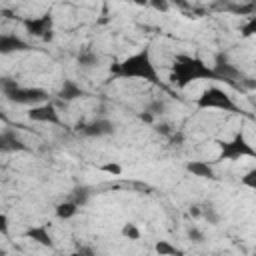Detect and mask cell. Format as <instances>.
<instances>
[{"label": "cell", "mask_w": 256, "mask_h": 256, "mask_svg": "<svg viewBox=\"0 0 256 256\" xmlns=\"http://www.w3.org/2000/svg\"><path fill=\"white\" fill-rule=\"evenodd\" d=\"M24 238L34 240L36 244L46 246V248H52V246H54V240H52V236H50V232H48V226H44V224H40V226H30V228L24 232Z\"/></svg>", "instance_id": "obj_14"}, {"label": "cell", "mask_w": 256, "mask_h": 256, "mask_svg": "<svg viewBox=\"0 0 256 256\" xmlns=\"http://www.w3.org/2000/svg\"><path fill=\"white\" fill-rule=\"evenodd\" d=\"M128 2H132L136 6H148V0H128Z\"/></svg>", "instance_id": "obj_31"}, {"label": "cell", "mask_w": 256, "mask_h": 256, "mask_svg": "<svg viewBox=\"0 0 256 256\" xmlns=\"http://www.w3.org/2000/svg\"><path fill=\"white\" fill-rule=\"evenodd\" d=\"M0 120H2V122H8V116L4 114V110H2V108H0Z\"/></svg>", "instance_id": "obj_32"}, {"label": "cell", "mask_w": 256, "mask_h": 256, "mask_svg": "<svg viewBox=\"0 0 256 256\" xmlns=\"http://www.w3.org/2000/svg\"><path fill=\"white\" fill-rule=\"evenodd\" d=\"M202 216H204V218H206V222H208V224H212V226L220 224V212H218L212 204H204V206H202Z\"/></svg>", "instance_id": "obj_18"}, {"label": "cell", "mask_w": 256, "mask_h": 256, "mask_svg": "<svg viewBox=\"0 0 256 256\" xmlns=\"http://www.w3.org/2000/svg\"><path fill=\"white\" fill-rule=\"evenodd\" d=\"M148 6L156 12H168L170 10V2L168 0H148Z\"/></svg>", "instance_id": "obj_23"}, {"label": "cell", "mask_w": 256, "mask_h": 256, "mask_svg": "<svg viewBox=\"0 0 256 256\" xmlns=\"http://www.w3.org/2000/svg\"><path fill=\"white\" fill-rule=\"evenodd\" d=\"M154 252L160 254V256H180V254H184V250L176 248V246L170 244L168 240H158V242L154 244Z\"/></svg>", "instance_id": "obj_17"}, {"label": "cell", "mask_w": 256, "mask_h": 256, "mask_svg": "<svg viewBox=\"0 0 256 256\" xmlns=\"http://www.w3.org/2000/svg\"><path fill=\"white\" fill-rule=\"evenodd\" d=\"M76 130L88 138H102V136L114 134V124L106 118H96V120L86 122V124H76Z\"/></svg>", "instance_id": "obj_8"}, {"label": "cell", "mask_w": 256, "mask_h": 256, "mask_svg": "<svg viewBox=\"0 0 256 256\" xmlns=\"http://www.w3.org/2000/svg\"><path fill=\"white\" fill-rule=\"evenodd\" d=\"M10 232V224H8V216L4 212H0V234L2 236H8Z\"/></svg>", "instance_id": "obj_27"}, {"label": "cell", "mask_w": 256, "mask_h": 256, "mask_svg": "<svg viewBox=\"0 0 256 256\" xmlns=\"http://www.w3.org/2000/svg\"><path fill=\"white\" fill-rule=\"evenodd\" d=\"M56 96H58L62 102H72V100H78V98H86L88 92H86L78 82H74V80H64Z\"/></svg>", "instance_id": "obj_12"}, {"label": "cell", "mask_w": 256, "mask_h": 256, "mask_svg": "<svg viewBox=\"0 0 256 256\" xmlns=\"http://www.w3.org/2000/svg\"><path fill=\"white\" fill-rule=\"evenodd\" d=\"M230 2H254V0H230Z\"/></svg>", "instance_id": "obj_34"}, {"label": "cell", "mask_w": 256, "mask_h": 256, "mask_svg": "<svg viewBox=\"0 0 256 256\" xmlns=\"http://www.w3.org/2000/svg\"><path fill=\"white\" fill-rule=\"evenodd\" d=\"M170 80L178 88H186L190 82H196V80H216V74L212 66L204 64L200 58L190 54H178L174 56L170 66Z\"/></svg>", "instance_id": "obj_1"}, {"label": "cell", "mask_w": 256, "mask_h": 256, "mask_svg": "<svg viewBox=\"0 0 256 256\" xmlns=\"http://www.w3.org/2000/svg\"><path fill=\"white\" fill-rule=\"evenodd\" d=\"M240 182L244 184V186H248V188H256V170L252 168V170H248L246 172V176H242L240 178Z\"/></svg>", "instance_id": "obj_24"}, {"label": "cell", "mask_w": 256, "mask_h": 256, "mask_svg": "<svg viewBox=\"0 0 256 256\" xmlns=\"http://www.w3.org/2000/svg\"><path fill=\"white\" fill-rule=\"evenodd\" d=\"M156 132H158V134H164V136H168V138H170V134H172L174 130H172L168 124H156Z\"/></svg>", "instance_id": "obj_29"}, {"label": "cell", "mask_w": 256, "mask_h": 256, "mask_svg": "<svg viewBox=\"0 0 256 256\" xmlns=\"http://www.w3.org/2000/svg\"><path fill=\"white\" fill-rule=\"evenodd\" d=\"M138 120H142V122H146V124H154V114L148 112V110L138 112Z\"/></svg>", "instance_id": "obj_28"}, {"label": "cell", "mask_w": 256, "mask_h": 256, "mask_svg": "<svg viewBox=\"0 0 256 256\" xmlns=\"http://www.w3.org/2000/svg\"><path fill=\"white\" fill-rule=\"evenodd\" d=\"M186 234H188V238H190L192 242H196V244H202V242H204V232H202L198 226H190V228L186 230Z\"/></svg>", "instance_id": "obj_22"}, {"label": "cell", "mask_w": 256, "mask_h": 256, "mask_svg": "<svg viewBox=\"0 0 256 256\" xmlns=\"http://www.w3.org/2000/svg\"><path fill=\"white\" fill-rule=\"evenodd\" d=\"M24 150H28V146L16 134V130L6 128L0 132V154H12V152H24Z\"/></svg>", "instance_id": "obj_10"}, {"label": "cell", "mask_w": 256, "mask_h": 256, "mask_svg": "<svg viewBox=\"0 0 256 256\" xmlns=\"http://www.w3.org/2000/svg\"><path fill=\"white\" fill-rule=\"evenodd\" d=\"M186 172H190L196 178H204V180H216V172L212 168V164L204 162V160H190L186 162Z\"/></svg>", "instance_id": "obj_13"}, {"label": "cell", "mask_w": 256, "mask_h": 256, "mask_svg": "<svg viewBox=\"0 0 256 256\" xmlns=\"http://www.w3.org/2000/svg\"><path fill=\"white\" fill-rule=\"evenodd\" d=\"M100 170L106 172V174H110V176H120L122 174V166L118 162H106V164L100 166Z\"/></svg>", "instance_id": "obj_21"}, {"label": "cell", "mask_w": 256, "mask_h": 256, "mask_svg": "<svg viewBox=\"0 0 256 256\" xmlns=\"http://www.w3.org/2000/svg\"><path fill=\"white\" fill-rule=\"evenodd\" d=\"M164 108H166V104H164V102H160V100H154V102H150V106H148L146 110H148V112H152V114L156 116V114L164 112Z\"/></svg>", "instance_id": "obj_26"}, {"label": "cell", "mask_w": 256, "mask_h": 256, "mask_svg": "<svg viewBox=\"0 0 256 256\" xmlns=\"http://www.w3.org/2000/svg\"><path fill=\"white\" fill-rule=\"evenodd\" d=\"M28 120H32V122H40V124H56V126H64L66 128V124H64V120L60 118V112H58V108L52 104V102H40V104H36V106H32L30 110H28Z\"/></svg>", "instance_id": "obj_7"}, {"label": "cell", "mask_w": 256, "mask_h": 256, "mask_svg": "<svg viewBox=\"0 0 256 256\" xmlns=\"http://www.w3.org/2000/svg\"><path fill=\"white\" fill-rule=\"evenodd\" d=\"M88 198H90V188H86V186H78V188H74L70 200H74L78 206H84V204L88 202Z\"/></svg>", "instance_id": "obj_20"}, {"label": "cell", "mask_w": 256, "mask_h": 256, "mask_svg": "<svg viewBox=\"0 0 256 256\" xmlns=\"http://www.w3.org/2000/svg\"><path fill=\"white\" fill-rule=\"evenodd\" d=\"M54 212H56V216H58L60 220H70V218L76 216V212H78V204H76L74 200H64V202L56 204Z\"/></svg>", "instance_id": "obj_15"}, {"label": "cell", "mask_w": 256, "mask_h": 256, "mask_svg": "<svg viewBox=\"0 0 256 256\" xmlns=\"http://www.w3.org/2000/svg\"><path fill=\"white\" fill-rule=\"evenodd\" d=\"M110 70L116 76H122V78H140V80L150 82L154 86H162L158 70H156V66H154L152 58H150V50L148 48H142V50L130 54L120 64L112 66Z\"/></svg>", "instance_id": "obj_2"}, {"label": "cell", "mask_w": 256, "mask_h": 256, "mask_svg": "<svg viewBox=\"0 0 256 256\" xmlns=\"http://www.w3.org/2000/svg\"><path fill=\"white\" fill-rule=\"evenodd\" d=\"M188 216H192V218H200V216H202V206H198V204L190 206V208H188Z\"/></svg>", "instance_id": "obj_30"}, {"label": "cell", "mask_w": 256, "mask_h": 256, "mask_svg": "<svg viewBox=\"0 0 256 256\" xmlns=\"http://www.w3.org/2000/svg\"><path fill=\"white\" fill-rule=\"evenodd\" d=\"M0 88L2 94L14 102V104H22V106H36L40 102L48 100V92L44 88H36V86H22L18 84L14 78H0Z\"/></svg>", "instance_id": "obj_3"}, {"label": "cell", "mask_w": 256, "mask_h": 256, "mask_svg": "<svg viewBox=\"0 0 256 256\" xmlns=\"http://www.w3.org/2000/svg\"><path fill=\"white\" fill-rule=\"evenodd\" d=\"M254 32H256V18H254V16H250L248 24H244V26H242V34H244V36H252Z\"/></svg>", "instance_id": "obj_25"}, {"label": "cell", "mask_w": 256, "mask_h": 256, "mask_svg": "<svg viewBox=\"0 0 256 256\" xmlns=\"http://www.w3.org/2000/svg\"><path fill=\"white\" fill-rule=\"evenodd\" d=\"M242 156H248V158L256 156V150L244 138L242 132H238L230 142H220V156H218V160H238Z\"/></svg>", "instance_id": "obj_5"}, {"label": "cell", "mask_w": 256, "mask_h": 256, "mask_svg": "<svg viewBox=\"0 0 256 256\" xmlns=\"http://www.w3.org/2000/svg\"><path fill=\"white\" fill-rule=\"evenodd\" d=\"M78 252H82V254H92V250H90V248H80Z\"/></svg>", "instance_id": "obj_33"}, {"label": "cell", "mask_w": 256, "mask_h": 256, "mask_svg": "<svg viewBox=\"0 0 256 256\" xmlns=\"http://www.w3.org/2000/svg\"><path fill=\"white\" fill-rule=\"evenodd\" d=\"M196 106L200 110H210V108H216V110H224V112H238V106L236 102L220 88L216 86H208L200 92V96L196 98Z\"/></svg>", "instance_id": "obj_4"}, {"label": "cell", "mask_w": 256, "mask_h": 256, "mask_svg": "<svg viewBox=\"0 0 256 256\" xmlns=\"http://www.w3.org/2000/svg\"><path fill=\"white\" fill-rule=\"evenodd\" d=\"M30 50V44L16 36V34H0V54H12V52H26Z\"/></svg>", "instance_id": "obj_11"}, {"label": "cell", "mask_w": 256, "mask_h": 256, "mask_svg": "<svg viewBox=\"0 0 256 256\" xmlns=\"http://www.w3.org/2000/svg\"><path fill=\"white\" fill-rule=\"evenodd\" d=\"M76 60H78V64H80V66H84V68H92V66H98V64H100L98 54H96L94 50H90V48L80 50V52H78V56H76Z\"/></svg>", "instance_id": "obj_16"}, {"label": "cell", "mask_w": 256, "mask_h": 256, "mask_svg": "<svg viewBox=\"0 0 256 256\" xmlns=\"http://www.w3.org/2000/svg\"><path fill=\"white\" fill-rule=\"evenodd\" d=\"M214 74H216V80H224V82H230V84H236V80H242V74L240 70L230 64L222 54L216 56V64H214Z\"/></svg>", "instance_id": "obj_9"}, {"label": "cell", "mask_w": 256, "mask_h": 256, "mask_svg": "<svg viewBox=\"0 0 256 256\" xmlns=\"http://www.w3.org/2000/svg\"><path fill=\"white\" fill-rule=\"evenodd\" d=\"M120 234H122L124 238H128V240H140V236H142L140 228H138V226H136L134 222H126V224L122 226Z\"/></svg>", "instance_id": "obj_19"}, {"label": "cell", "mask_w": 256, "mask_h": 256, "mask_svg": "<svg viewBox=\"0 0 256 256\" xmlns=\"http://www.w3.org/2000/svg\"><path fill=\"white\" fill-rule=\"evenodd\" d=\"M24 28L30 36L34 38H40L44 42H50L54 38V18L52 14H42V16H32V18H26L24 22Z\"/></svg>", "instance_id": "obj_6"}]
</instances>
